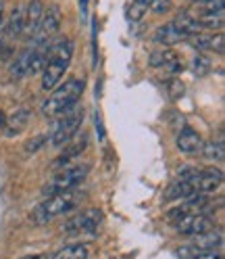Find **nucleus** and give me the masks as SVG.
Listing matches in <instances>:
<instances>
[{
    "instance_id": "obj_1",
    "label": "nucleus",
    "mask_w": 225,
    "mask_h": 259,
    "mask_svg": "<svg viewBox=\"0 0 225 259\" xmlns=\"http://www.w3.org/2000/svg\"><path fill=\"white\" fill-rule=\"evenodd\" d=\"M73 59V42L69 38H59L48 44V59L42 69V88L46 92L54 90L63 75L67 73Z\"/></svg>"
},
{
    "instance_id": "obj_2",
    "label": "nucleus",
    "mask_w": 225,
    "mask_h": 259,
    "mask_svg": "<svg viewBox=\"0 0 225 259\" xmlns=\"http://www.w3.org/2000/svg\"><path fill=\"white\" fill-rule=\"evenodd\" d=\"M86 82L79 77H69L63 84L54 88V92L48 96V101L42 105V113L46 117H59L63 113H67L75 105H79V99L84 94Z\"/></svg>"
},
{
    "instance_id": "obj_3",
    "label": "nucleus",
    "mask_w": 225,
    "mask_h": 259,
    "mask_svg": "<svg viewBox=\"0 0 225 259\" xmlns=\"http://www.w3.org/2000/svg\"><path fill=\"white\" fill-rule=\"evenodd\" d=\"M84 194L77 192L75 188L73 190H67V192H59V194H52V197H46V201H42L34 211H31V222L36 226H44L48 222H52L61 215H65L69 211L82 203Z\"/></svg>"
},
{
    "instance_id": "obj_4",
    "label": "nucleus",
    "mask_w": 225,
    "mask_h": 259,
    "mask_svg": "<svg viewBox=\"0 0 225 259\" xmlns=\"http://www.w3.org/2000/svg\"><path fill=\"white\" fill-rule=\"evenodd\" d=\"M84 115H86L84 107L75 105L67 113L54 117L57 121L50 127V134H48V142H50V147L61 149V147H65L75 134H79V127H82V123H84Z\"/></svg>"
},
{
    "instance_id": "obj_5",
    "label": "nucleus",
    "mask_w": 225,
    "mask_h": 259,
    "mask_svg": "<svg viewBox=\"0 0 225 259\" xmlns=\"http://www.w3.org/2000/svg\"><path fill=\"white\" fill-rule=\"evenodd\" d=\"M88 174H90L88 163H79V165H73V167H63L57 176H52L50 182H46L42 186V194L44 197H52V194H59V192L73 190L86 180Z\"/></svg>"
},
{
    "instance_id": "obj_6",
    "label": "nucleus",
    "mask_w": 225,
    "mask_h": 259,
    "mask_svg": "<svg viewBox=\"0 0 225 259\" xmlns=\"http://www.w3.org/2000/svg\"><path fill=\"white\" fill-rule=\"evenodd\" d=\"M178 180L190 182V186L194 188L196 194H208L221 186L223 182V171L215 167H206V169H196V167H182Z\"/></svg>"
},
{
    "instance_id": "obj_7",
    "label": "nucleus",
    "mask_w": 225,
    "mask_h": 259,
    "mask_svg": "<svg viewBox=\"0 0 225 259\" xmlns=\"http://www.w3.org/2000/svg\"><path fill=\"white\" fill-rule=\"evenodd\" d=\"M61 23H63V13L57 5H50L48 9H44V15H42V21L36 29L34 38H31L27 44L31 46H44L50 40H54V36L59 34L61 29Z\"/></svg>"
},
{
    "instance_id": "obj_8",
    "label": "nucleus",
    "mask_w": 225,
    "mask_h": 259,
    "mask_svg": "<svg viewBox=\"0 0 225 259\" xmlns=\"http://www.w3.org/2000/svg\"><path fill=\"white\" fill-rule=\"evenodd\" d=\"M102 222V211L96 207H88L84 211H77L63 224V232L65 234H88L94 232Z\"/></svg>"
},
{
    "instance_id": "obj_9",
    "label": "nucleus",
    "mask_w": 225,
    "mask_h": 259,
    "mask_svg": "<svg viewBox=\"0 0 225 259\" xmlns=\"http://www.w3.org/2000/svg\"><path fill=\"white\" fill-rule=\"evenodd\" d=\"M175 230L184 236H198L206 230H213V218H208L206 213H190V215H184L182 220L173 222Z\"/></svg>"
},
{
    "instance_id": "obj_10",
    "label": "nucleus",
    "mask_w": 225,
    "mask_h": 259,
    "mask_svg": "<svg viewBox=\"0 0 225 259\" xmlns=\"http://www.w3.org/2000/svg\"><path fill=\"white\" fill-rule=\"evenodd\" d=\"M29 119H31V111L27 107H15L5 117V125L0 130H3V134L7 138H17L27 130Z\"/></svg>"
},
{
    "instance_id": "obj_11",
    "label": "nucleus",
    "mask_w": 225,
    "mask_h": 259,
    "mask_svg": "<svg viewBox=\"0 0 225 259\" xmlns=\"http://www.w3.org/2000/svg\"><path fill=\"white\" fill-rule=\"evenodd\" d=\"M148 65L150 67H156V69H165V73H169L171 77H175L184 69V65L180 61V55L175 51H171V48H160V51L150 53Z\"/></svg>"
},
{
    "instance_id": "obj_12",
    "label": "nucleus",
    "mask_w": 225,
    "mask_h": 259,
    "mask_svg": "<svg viewBox=\"0 0 225 259\" xmlns=\"http://www.w3.org/2000/svg\"><path fill=\"white\" fill-rule=\"evenodd\" d=\"M88 142H90V138H88V134H75L67 144H65V149H63V153L59 155V159L54 161V167H65V165H69L71 161H75L77 157H82V153L88 149Z\"/></svg>"
},
{
    "instance_id": "obj_13",
    "label": "nucleus",
    "mask_w": 225,
    "mask_h": 259,
    "mask_svg": "<svg viewBox=\"0 0 225 259\" xmlns=\"http://www.w3.org/2000/svg\"><path fill=\"white\" fill-rule=\"evenodd\" d=\"M44 3L42 0H29V3L25 5V23H23V38L25 42H29L31 38H34L36 29L42 21V15H44Z\"/></svg>"
},
{
    "instance_id": "obj_14",
    "label": "nucleus",
    "mask_w": 225,
    "mask_h": 259,
    "mask_svg": "<svg viewBox=\"0 0 225 259\" xmlns=\"http://www.w3.org/2000/svg\"><path fill=\"white\" fill-rule=\"evenodd\" d=\"M23 23H25V7H15L9 15L7 23H3V34H5V40L7 44H11V40H15L17 36L23 34Z\"/></svg>"
},
{
    "instance_id": "obj_15",
    "label": "nucleus",
    "mask_w": 225,
    "mask_h": 259,
    "mask_svg": "<svg viewBox=\"0 0 225 259\" xmlns=\"http://www.w3.org/2000/svg\"><path fill=\"white\" fill-rule=\"evenodd\" d=\"M188 40L194 48H198L200 53H217V55L223 53V34L221 31H217V34H194Z\"/></svg>"
},
{
    "instance_id": "obj_16",
    "label": "nucleus",
    "mask_w": 225,
    "mask_h": 259,
    "mask_svg": "<svg viewBox=\"0 0 225 259\" xmlns=\"http://www.w3.org/2000/svg\"><path fill=\"white\" fill-rule=\"evenodd\" d=\"M178 149L184 153V155H196L200 153L202 149V136L196 132L194 127H182L180 134H178Z\"/></svg>"
},
{
    "instance_id": "obj_17",
    "label": "nucleus",
    "mask_w": 225,
    "mask_h": 259,
    "mask_svg": "<svg viewBox=\"0 0 225 259\" xmlns=\"http://www.w3.org/2000/svg\"><path fill=\"white\" fill-rule=\"evenodd\" d=\"M31 57H34V46L27 44L23 51L15 57V61L11 63V69H9V75L11 79H23L29 71V63H31Z\"/></svg>"
},
{
    "instance_id": "obj_18",
    "label": "nucleus",
    "mask_w": 225,
    "mask_h": 259,
    "mask_svg": "<svg viewBox=\"0 0 225 259\" xmlns=\"http://www.w3.org/2000/svg\"><path fill=\"white\" fill-rule=\"evenodd\" d=\"M152 40H154L156 44H163L165 48H169V46L178 44V42H184V40H186V36L182 34L180 29H175V25H173V23H165V25H160V27L154 31Z\"/></svg>"
},
{
    "instance_id": "obj_19",
    "label": "nucleus",
    "mask_w": 225,
    "mask_h": 259,
    "mask_svg": "<svg viewBox=\"0 0 225 259\" xmlns=\"http://www.w3.org/2000/svg\"><path fill=\"white\" fill-rule=\"evenodd\" d=\"M173 25H175V29H180L182 34L186 36V40L190 38V36H194V34H200V23L196 21V17L194 15H190L188 11H182V13H178L175 15V19L171 21Z\"/></svg>"
},
{
    "instance_id": "obj_20",
    "label": "nucleus",
    "mask_w": 225,
    "mask_h": 259,
    "mask_svg": "<svg viewBox=\"0 0 225 259\" xmlns=\"http://www.w3.org/2000/svg\"><path fill=\"white\" fill-rule=\"evenodd\" d=\"M192 245L200 251H217L223 245V234H221V230H206V232L194 236Z\"/></svg>"
},
{
    "instance_id": "obj_21",
    "label": "nucleus",
    "mask_w": 225,
    "mask_h": 259,
    "mask_svg": "<svg viewBox=\"0 0 225 259\" xmlns=\"http://www.w3.org/2000/svg\"><path fill=\"white\" fill-rule=\"evenodd\" d=\"M194 188L190 186V182L186 180H178V182H173L165 194V199L167 201H175V199H180V201H188L190 197H194Z\"/></svg>"
},
{
    "instance_id": "obj_22",
    "label": "nucleus",
    "mask_w": 225,
    "mask_h": 259,
    "mask_svg": "<svg viewBox=\"0 0 225 259\" xmlns=\"http://www.w3.org/2000/svg\"><path fill=\"white\" fill-rule=\"evenodd\" d=\"M202 157L206 161H213V163H221L223 157H225V147L221 140H211V142H202V149H200Z\"/></svg>"
},
{
    "instance_id": "obj_23",
    "label": "nucleus",
    "mask_w": 225,
    "mask_h": 259,
    "mask_svg": "<svg viewBox=\"0 0 225 259\" xmlns=\"http://www.w3.org/2000/svg\"><path fill=\"white\" fill-rule=\"evenodd\" d=\"M88 255H90V251L86 245H67V247L59 249L48 259H88Z\"/></svg>"
},
{
    "instance_id": "obj_24",
    "label": "nucleus",
    "mask_w": 225,
    "mask_h": 259,
    "mask_svg": "<svg viewBox=\"0 0 225 259\" xmlns=\"http://www.w3.org/2000/svg\"><path fill=\"white\" fill-rule=\"evenodd\" d=\"M196 21L200 23V27H206V29H217L221 31L223 29V23H225V17H223V11L219 13H198Z\"/></svg>"
},
{
    "instance_id": "obj_25",
    "label": "nucleus",
    "mask_w": 225,
    "mask_h": 259,
    "mask_svg": "<svg viewBox=\"0 0 225 259\" xmlns=\"http://www.w3.org/2000/svg\"><path fill=\"white\" fill-rule=\"evenodd\" d=\"M211 67H213V61L208 59L206 55H202V53H198L194 59H192V71H194L198 77L206 75L208 71H211Z\"/></svg>"
},
{
    "instance_id": "obj_26",
    "label": "nucleus",
    "mask_w": 225,
    "mask_h": 259,
    "mask_svg": "<svg viewBox=\"0 0 225 259\" xmlns=\"http://www.w3.org/2000/svg\"><path fill=\"white\" fill-rule=\"evenodd\" d=\"M146 13H148V7H144V5H140V3H132L125 7V17L130 19V21H142L144 17H146Z\"/></svg>"
},
{
    "instance_id": "obj_27",
    "label": "nucleus",
    "mask_w": 225,
    "mask_h": 259,
    "mask_svg": "<svg viewBox=\"0 0 225 259\" xmlns=\"http://www.w3.org/2000/svg\"><path fill=\"white\" fill-rule=\"evenodd\" d=\"M46 142H48V134H38V136H34L31 140H27V144H25V153H38L42 147H46Z\"/></svg>"
},
{
    "instance_id": "obj_28",
    "label": "nucleus",
    "mask_w": 225,
    "mask_h": 259,
    "mask_svg": "<svg viewBox=\"0 0 225 259\" xmlns=\"http://www.w3.org/2000/svg\"><path fill=\"white\" fill-rule=\"evenodd\" d=\"M202 253H204V251L196 249L194 245H188V247H182V249L175 251V255H178L180 259H200Z\"/></svg>"
},
{
    "instance_id": "obj_29",
    "label": "nucleus",
    "mask_w": 225,
    "mask_h": 259,
    "mask_svg": "<svg viewBox=\"0 0 225 259\" xmlns=\"http://www.w3.org/2000/svg\"><path fill=\"white\" fill-rule=\"evenodd\" d=\"M150 9H152V13H156V15H165V13H169V11L173 9V3H171V0H152Z\"/></svg>"
},
{
    "instance_id": "obj_30",
    "label": "nucleus",
    "mask_w": 225,
    "mask_h": 259,
    "mask_svg": "<svg viewBox=\"0 0 225 259\" xmlns=\"http://www.w3.org/2000/svg\"><path fill=\"white\" fill-rule=\"evenodd\" d=\"M169 92H171V99H180V96L184 94V84H182V79L171 77V79H169Z\"/></svg>"
},
{
    "instance_id": "obj_31",
    "label": "nucleus",
    "mask_w": 225,
    "mask_h": 259,
    "mask_svg": "<svg viewBox=\"0 0 225 259\" xmlns=\"http://www.w3.org/2000/svg\"><path fill=\"white\" fill-rule=\"evenodd\" d=\"M79 7H82V13L86 15V11H88V0H79Z\"/></svg>"
},
{
    "instance_id": "obj_32",
    "label": "nucleus",
    "mask_w": 225,
    "mask_h": 259,
    "mask_svg": "<svg viewBox=\"0 0 225 259\" xmlns=\"http://www.w3.org/2000/svg\"><path fill=\"white\" fill-rule=\"evenodd\" d=\"M3 13H5V0H0V23H3Z\"/></svg>"
},
{
    "instance_id": "obj_33",
    "label": "nucleus",
    "mask_w": 225,
    "mask_h": 259,
    "mask_svg": "<svg viewBox=\"0 0 225 259\" xmlns=\"http://www.w3.org/2000/svg\"><path fill=\"white\" fill-rule=\"evenodd\" d=\"M134 3H140V5H144V7H150L152 0H134Z\"/></svg>"
},
{
    "instance_id": "obj_34",
    "label": "nucleus",
    "mask_w": 225,
    "mask_h": 259,
    "mask_svg": "<svg viewBox=\"0 0 225 259\" xmlns=\"http://www.w3.org/2000/svg\"><path fill=\"white\" fill-rule=\"evenodd\" d=\"M23 259H48L46 255H31V257H23Z\"/></svg>"
},
{
    "instance_id": "obj_35",
    "label": "nucleus",
    "mask_w": 225,
    "mask_h": 259,
    "mask_svg": "<svg viewBox=\"0 0 225 259\" xmlns=\"http://www.w3.org/2000/svg\"><path fill=\"white\" fill-rule=\"evenodd\" d=\"M3 40H5V34H3V23H0V48H3Z\"/></svg>"
},
{
    "instance_id": "obj_36",
    "label": "nucleus",
    "mask_w": 225,
    "mask_h": 259,
    "mask_svg": "<svg viewBox=\"0 0 225 259\" xmlns=\"http://www.w3.org/2000/svg\"><path fill=\"white\" fill-rule=\"evenodd\" d=\"M5 117H7V115H5V113H3V111H0V127H3V125H5Z\"/></svg>"
},
{
    "instance_id": "obj_37",
    "label": "nucleus",
    "mask_w": 225,
    "mask_h": 259,
    "mask_svg": "<svg viewBox=\"0 0 225 259\" xmlns=\"http://www.w3.org/2000/svg\"><path fill=\"white\" fill-rule=\"evenodd\" d=\"M196 3H200V0H196Z\"/></svg>"
}]
</instances>
